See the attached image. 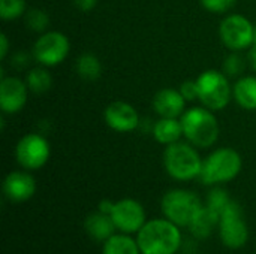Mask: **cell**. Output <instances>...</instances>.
<instances>
[{"label": "cell", "mask_w": 256, "mask_h": 254, "mask_svg": "<svg viewBox=\"0 0 256 254\" xmlns=\"http://www.w3.org/2000/svg\"><path fill=\"white\" fill-rule=\"evenodd\" d=\"M110 217L112 219L116 229L128 235L138 234L147 222L144 207L138 201L129 198L114 202V208Z\"/></svg>", "instance_id": "cell-11"}, {"label": "cell", "mask_w": 256, "mask_h": 254, "mask_svg": "<svg viewBox=\"0 0 256 254\" xmlns=\"http://www.w3.org/2000/svg\"><path fill=\"white\" fill-rule=\"evenodd\" d=\"M202 159L194 145L174 142L164 151V166L166 174L177 181H190L198 178L202 168Z\"/></svg>", "instance_id": "cell-3"}, {"label": "cell", "mask_w": 256, "mask_h": 254, "mask_svg": "<svg viewBox=\"0 0 256 254\" xmlns=\"http://www.w3.org/2000/svg\"><path fill=\"white\" fill-rule=\"evenodd\" d=\"M141 254H176L182 247L180 228L168 219L146 222L136 234Z\"/></svg>", "instance_id": "cell-1"}, {"label": "cell", "mask_w": 256, "mask_h": 254, "mask_svg": "<svg viewBox=\"0 0 256 254\" xmlns=\"http://www.w3.org/2000/svg\"><path fill=\"white\" fill-rule=\"evenodd\" d=\"M196 84L198 99L206 108L212 111H222L228 106L232 90L228 82V76L224 72L213 69L206 70L196 78Z\"/></svg>", "instance_id": "cell-6"}, {"label": "cell", "mask_w": 256, "mask_h": 254, "mask_svg": "<svg viewBox=\"0 0 256 254\" xmlns=\"http://www.w3.org/2000/svg\"><path fill=\"white\" fill-rule=\"evenodd\" d=\"M84 228L92 240L100 241V243H105L117 231L112 219L108 214H104L100 211L90 214L84 222Z\"/></svg>", "instance_id": "cell-17"}, {"label": "cell", "mask_w": 256, "mask_h": 254, "mask_svg": "<svg viewBox=\"0 0 256 254\" xmlns=\"http://www.w3.org/2000/svg\"><path fill=\"white\" fill-rule=\"evenodd\" d=\"M237 0H200V3L202 4L204 9L214 12V13H222V12H228Z\"/></svg>", "instance_id": "cell-27"}, {"label": "cell", "mask_w": 256, "mask_h": 254, "mask_svg": "<svg viewBox=\"0 0 256 254\" xmlns=\"http://www.w3.org/2000/svg\"><path fill=\"white\" fill-rule=\"evenodd\" d=\"M242 156L232 148H219L213 151L204 162L198 180L206 186L230 183L242 172Z\"/></svg>", "instance_id": "cell-4"}, {"label": "cell", "mask_w": 256, "mask_h": 254, "mask_svg": "<svg viewBox=\"0 0 256 254\" xmlns=\"http://www.w3.org/2000/svg\"><path fill=\"white\" fill-rule=\"evenodd\" d=\"M231 201H232V199L230 198V195H228V192H226L225 189H222V187H214V189L210 190V193H208V196H207L206 205H207L208 208H212L213 211H216V213L220 216L222 211L226 208V205H228Z\"/></svg>", "instance_id": "cell-23"}, {"label": "cell", "mask_w": 256, "mask_h": 254, "mask_svg": "<svg viewBox=\"0 0 256 254\" xmlns=\"http://www.w3.org/2000/svg\"><path fill=\"white\" fill-rule=\"evenodd\" d=\"M99 211L100 213H104V214H111V211H112V208H114V202H111V201H108V199H104V201H100L99 202Z\"/></svg>", "instance_id": "cell-31"}, {"label": "cell", "mask_w": 256, "mask_h": 254, "mask_svg": "<svg viewBox=\"0 0 256 254\" xmlns=\"http://www.w3.org/2000/svg\"><path fill=\"white\" fill-rule=\"evenodd\" d=\"M51 148L48 141L38 133H28L22 136L15 148L16 162L27 171H36L46 165L50 160Z\"/></svg>", "instance_id": "cell-9"}, {"label": "cell", "mask_w": 256, "mask_h": 254, "mask_svg": "<svg viewBox=\"0 0 256 254\" xmlns=\"http://www.w3.org/2000/svg\"><path fill=\"white\" fill-rule=\"evenodd\" d=\"M254 37H255V39H254V45H256V25H255V33H254Z\"/></svg>", "instance_id": "cell-33"}, {"label": "cell", "mask_w": 256, "mask_h": 254, "mask_svg": "<svg viewBox=\"0 0 256 254\" xmlns=\"http://www.w3.org/2000/svg\"><path fill=\"white\" fill-rule=\"evenodd\" d=\"M26 24H27V27H28L30 30L40 33V31H44V30L48 27V24H50V16H48V13H46L45 10H42V9H32V10H28L27 15H26Z\"/></svg>", "instance_id": "cell-25"}, {"label": "cell", "mask_w": 256, "mask_h": 254, "mask_svg": "<svg viewBox=\"0 0 256 254\" xmlns=\"http://www.w3.org/2000/svg\"><path fill=\"white\" fill-rule=\"evenodd\" d=\"M232 96L236 102L248 109V111H255L256 109V76H243L240 78L234 88H232Z\"/></svg>", "instance_id": "cell-19"}, {"label": "cell", "mask_w": 256, "mask_h": 254, "mask_svg": "<svg viewBox=\"0 0 256 254\" xmlns=\"http://www.w3.org/2000/svg\"><path fill=\"white\" fill-rule=\"evenodd\" d=\"M69 39L60 31H45L33 45V55L45 67L60 64L69 54Z\"/></svg>", "instance_id": "cell-10"}, {"label": "cell", "mask_w": 256, "mask_h": 254, "mask_svg": "<svg viewBox=\"0 0 256 254\" xmlns=\"http://www.w3.org/2000/svg\"><path fill=\"white\" fill-rule=\"evenodd\" d=\"M27 87L32 93L34 94H42L45 91H48L51 88L52 84V78L50 75V72L44 67H34L27 73L26 78Z\"/></svg>", "instance_id": "cell-22"}, {"label": "cell", "mask_w": 256, "mask_h": 254, "mask_svg": "<svg viewBox=\"0 0 256 254\" xmlns=\"http://www.w3.org/2000/svg\"><path fill=\"white\" fill-rule=\"evenodd\" d=\"M255 25L238 13L228 15L222 19L219 27V34L224 45L232 51H242L254 45Z\"/></svg>", "instance_id": "cell-8"}, {"label": "cell", "mask_w": 256, "mask_h": 254, "mask_svg": "<svg viewBox=\"0 0 256 254\" xmlns=\"http://www.w3.org/2000/svg\"><path fill=\"white\" fill-rule=\"evenodd\" d=\"M243 69H244V61L238 54H231L224 61V73L226 76H237L243 72Z\"/></svg>", "instance_id": "cell-26"}, {"label": "cell", "mask_w": 256, "mask_h": 254, "mask_svg": "<svg viewBox=\"0 0 256 254\" xmlns=\"http://www.w3.org/2000/svg\"><path fill=\"white\" fill-rule=\"evenodd\" d=\"M102 254H141L136 240L128 234H114L104 243Z\"/></svg>", "instance_id": "cell-20"}, {"label": "cell", "mask_w": 256, "mask_h": 254, "mask_svg": "<svg viewBox=\"0 0 256 254\" xmlns=\"http://www.w3.org/2000/svg\"><path fill=\"white\" fill-rule=\"evenodd\" d=\"M27 82L16 76H4L0 81V108L3 114L20 112L27 102Z\"/></svg>", "instance_id": "cell-12"}, {"label": "cell", "mask_w": 256, "mask_h": 254, "mask_svg": "<svg viewBox=\"0 0 256 254\" xmlns=\"http://www.w3.org/2000/svg\"><path fill=\"white\" fill-rule=\"evenodd\" d=\"M76 72L82 79L94 81L102 73V64L93 54H82L76 60Z\"/></svg>", "instance_id": "cell-21"}, {"label": "cell", "mask_w": 256, "mask_h": 254, "mask_svg": "<svg viewBox=\"0 0 256 254\" xmlns=\"http://www.w3.org/2000/svg\"><path fill=\"white\" fill-rule=\"evenodd\" d=\"M200 196L190 190L174 189L164 195L160 208L170 222L177 225L178 228H188L196 211L202 207Z\"/></svg>", "instance_id": "cell-5"}, {"label": "cell", "mask_w": 256, "mask_h": 254, "mask_svg": "<svg viewBox=\"0 0 256 254\" xmlns=\"http://www.w3.org/2000/svg\"><path fill=\"white\" fill-rule=\"evenodd\" d=\"M26 10V0H0V16L6 21L20 18Z\"/></svg>", "instance_id": "cell-24"}, {"label": "cell", "mask_w": 256, "mask_h": 254, "mask_svg": "<svg viewBox=\"0 0 256 254\" xmlns=\"http://www.w3.org/2000/svg\"><path fill=\"white\" fill-rule=\"evenodd\" d=\"M186 99L180 93V90L174 88H162L153 97V109L160 117L178 118L184 114Z\"/></svg>", "instance_id": "cell-15"}, {"label": "cell", "mask_w": 256, "mask_h": 254, "mask_svg": "<svg viewBox=\"0 0 256 254\" xmlns=\"http://www.w3.org/2000/svg\"><path fill=\"white\" fill-rule=\"evenodd\" d=\"M104 120L116 132L128 133L138 127L140 124V115L136 109L126 103V102H112L110 103L104 111Z\"/></svg>", "instance_id": "cell-13"}, {"label": "cell", "mask_w": 256, "mask_h": 254, "mask_svg": "<svg viewBox=\"0 0 256 254\" xmlns=\"http://www.w3.org/2000/svg\"><path fill=\"white\" fill-rule=\"evenodd\" d=\"M183 136L200 148H208L219 138V123L213 111L208 108L195 106L182 115Z\"/></svg>", "instance_id": "cell-2"}, {"label": "cell", "mask_w": 256, "mask_h": 254, "mask_svg": "<svg viewBox=\"0 0 256 254\" xmlns=\"http://www.w3.org/2000/svg\"><path fill=\"white\" fill-rule=\"evenodd\" d=\"M153 136L159 144L164 145H171L174 142H178L180 138L183 136L182 120L160 117V120L153 127Z\"/></svg>", "instance_id": "cell-18"}, {"label": "cell", "mask_w": 256, "mask_h": 254, "mask_svg": "<svg viewBox=\"0 0 256 254\" xmlns=\"http://www.w3.org/2000/svg\"><path fill=\"white\" fill-rule=\"evenodd\" d=\"M9 51V42H8V36L4 33L0 34V58L4 60Z\"/></svg>", "instance_id": "cell-30"}, {"label": "cell", "mask_w": 256, "mask_h": 254, "mask_svg": "<svg viewBox=\"0 0 256 254\" xmlns=\"http://www.w3.org/2000/svg\"><path fill=\"white\" fill-rule=\"evenodd\" d=\"M219 237L224 246L231 250L244 247L249 240V229L243 219V210L236 201H231L220 214Z\"/></svg>", "instance_id": "cell-7"}, {"label": "cell", "mask_w": 256, "mask_h": 254, "mask_svg": "<svg viewBox=\"0 0 256 254\" xmlns=\"http://www.w3.org/2000/svg\"><path fill=\"white\" fill-rule=\"evenodd\" d=\"M180 93L183 94L186 102L198 99V84H196V81H184L180 85Z\"/></svg>", "instance_id": "cell-28"}, {"label": "cell", "mask_w": 256, "mask_h": 254, "mask_svg": "<svg viewBox=\"0 0 256 254\" xmlns=\"http://www.w3.org/2000/svg\"><path fill=\"white\" fill-rule=\"evenodd\" d=\"M219 222H220V216L212 208H208L207 205H202L190 220L188 229L195 238L207 240L213 235L216 229H219Z\"/></svg>", "instance_id": "cell-16"}, {"label": "cell", "mask_w": 256, "mask_h": 254, "mask_svg": "<svg viewBox=\"0 0 256 254\" xmlns=\"http://www.w3.org/2000/svg\"><path fill=\"white\" fill-rule=\"evenodd\" d=\"M74 4L82 10V12H88L92 10L96 4H98V0H74Z\"/></svg>", "instance_id": "cell-29"}, {"label": "cell", "mask_w": 256, "mask_h": 254, "mask_svg": "<svg viewBox=\"0 0 256 254\" xmlns=\"http://www.w3.org/2000/svg\"><path fill=\"white\" fill-rule=\"evenodd\" d=\"M3 193L10 202H26L36 193V181L26 171H14L3 181Z\"/></svg>", "instance_id": "cell-14"}, {"label": "cell", "mask_w": 256, "mask_h": 254, "mask_svg": "<svg viewBox=\"0 0 256 254\" xmlns=\"http://www.w3.org/2000/svg\"><path fill=\"white\" fill-rule=\"evenodd\" d=\"M249 60H250V64H252L254 70L256 72V45L252 46V49H250V52H249Z\"/></svg>", "instance_id": "cell-32"}]
</instances>
